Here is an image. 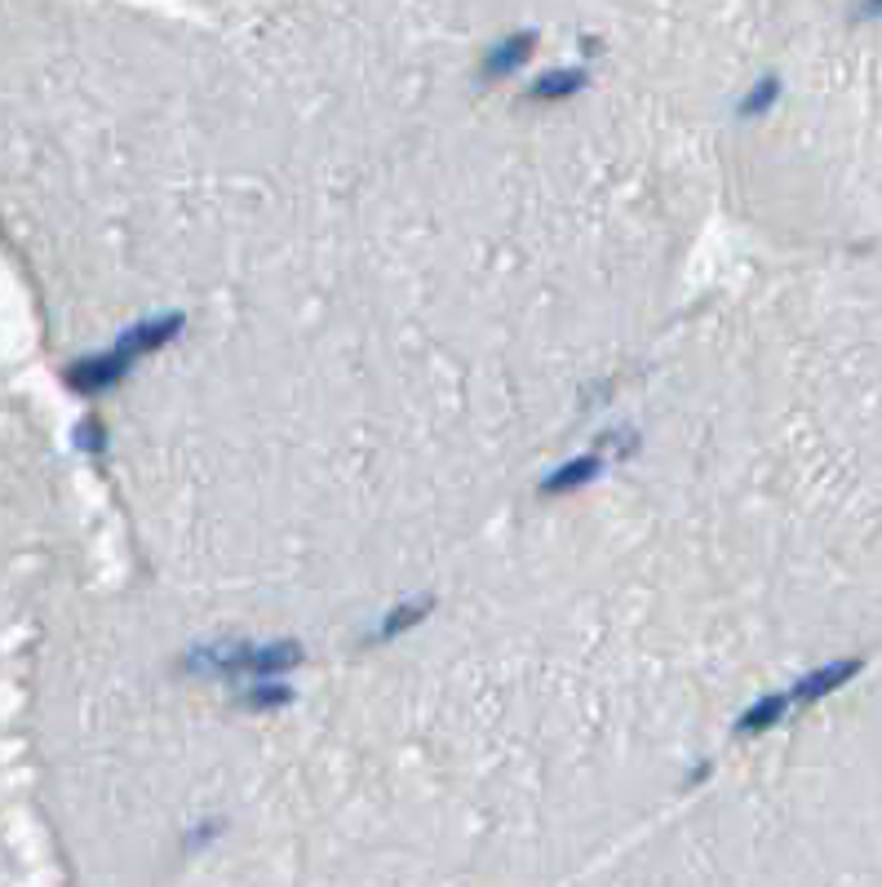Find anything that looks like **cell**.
I'll use <instances>...</instances> for the list:
<instances>
[{
	"label": "cell",
	"mask_w": 882,
	"mask_h": 887,
	"mask_svg": "<svg viewBox=\"0 0 882 887\" xmlns=\"http://www.w3.org/2000/svg\"><path fill=\"white\" fill-rule=\"evenodd\" d=\"M599 470H603V457H599V453L573 457V462H564L559 470H551V475L542 479V493H546V497H564V493H577V488H586L590 479H599Z\"/></svg>",
	"instance_id": "5"
},
{
	"label": "cell",
	"mask_w": 882,
	"mask_h": 887,
	"mask_svg": "<svg viewBox=\"0 0 882 887\" xmlns=\"http://www.w3.org/2000/svg\"><path fill=\"white\" fill-rule=\"evenodd\" d=\"M856 19H882V0H860Z\"/></svg>",
	"instance_id": "12"
},
{
	"label": "cell",
	"mask_w": 882,
	"mask_h": 887,
	"mask_svg": "<svg viewBox=\"0 0 882 887\" xmlns=\"http://www.w3.org/2000/svg\"><path fill=\"white\" fill-rule=\"evenodd\" d=\"M790 710H794V696H790V692H772V696L754 701L745 715L737 720V737H759V733L776 728V724L790 715Z\"/></svg>",
	"instance_id": "6"
},
{
	"label": "cell",
	"mask_w": 882,
	"mask_h": 887,
	"mask_svg": "<svg viewBox=\"0 0 882 887\" xmlns=\"http://www.w3.org/2000/svg\"><path fill=\"white\" fill-rule=\"evenodd\" d=\"M183 315L168 311V315H151V320H138L133 328H124L116 337V346H107L102 355H85V360L67 374V387L80 391V396H98V391H111L116 382L129 378V369L146 355H155L160 346H168L173 337L183 333Z\"/></svg>",
	"instance_id": "1"
},
{
	"label": "cell",
	"mask_w": 882,
	"mask_h": 887,
	"mask_svg": "<svg viewBox=\"0 0 882 887\" xmlns=\"http://www.w3.org/2000/svg\"><path fill=\"white\" fill-rule=\"evenodd\" d=\"M577 89H586V72H568V67H559V72L537 76L533 89H527V98H533V102H564V98H573Z\"/></svg>",
	"instance_id": "7"
},
{
	"label": "cell",
	"mask_w": 882,
	"mask_h": 887,
	"mask_svg": "<svg viewBox=\"0 0 882 887\" xmlns=\"http://www.w3.org/2000/svg\"><path fill=\"white\" fill-rule=\"evenodd\" d=\"M72 444H76L80 453H94V457H102V448H107V431H102V422H98V418H85V422L76 426Z\"/></svg>",
	"instance_id": "11"
},
{
	"label": "cell",
	"mask_w": 882,
	"mask_h": 887,
	"mask_svg": "<svg viewBox=\"0 0 882 887\" xmlns=\"http://www.w3.org/2000/svg\"><path fill=\"white\" fill-rule=\"evenodd\" d=\"M533 50H537V36H533V32H510L505 41H497V45L483 54V76H488V80L514 76L527 58H533Z\"/></svg>",
	"instance_id": "4"
},
{
	"label": "cell",
	"mask_w": 882,
	"mask_h": 887,
	"mask_svg": "<svg viewBox=\"0 0 882 887\" xmlns=\"http://www.w3.org/2000/svg\"><path fill=\"white\" fill-rule=\"evenodd\" d=\"M249 710H284L288 701H293V688L288 683H280V679H253L249 688H244V696H240Z\"/></svg>",
	"instance_id": "9"
},
{
	"label": "cell",
	"mask_w": 882,
	"mask_h": 887,
	"mask_svg": "<svg viewBox=\"0 0 882 887\" xmlns=\"http://www.w3.org/2000/svg\"><path fill=\"white\" fill-rule=\"evenodd\" d=\"M860 674V657H842V661H829V666H820V670H812V674H803L798 683H794V705H812V701H820V696H829V692H838L847 679H856Z\"/></svg>",
	"instance_id": "3"
},
{
	"label": "cell",
	"mask_w": 882,
	"mask_h": 887,
	"mask_svg": "<svg viewBox=\"0 0 882 887\" xmlns=\"http://www.w3.org/2000/svg\"><path fill=\"white\" fill-rule=\"evenodd\" d=\"M776 98H781V80H776V76H763V80H754L750 94L741 98V116H767V111L776 107Z\"/></svg>",
	"instance_id": "10"
},
{
	"label": "cell",
	"mask_w": 882,
	"mask_h": 887,
	"mask_svg": "<svg viewBox=\"0 0 882 887\" xmlns=\"http://www.w3.org/2000/svg\"><path fill=\"white\" fill-rule=\"evenodd\" d=\"M431 608H435V599H431V595H417V599H409V604L391 608V613H386V621L378 626V639L386 643V639H395V635L413 630L417 621H426V617H431Z\"/></svg>",
	"instance_id": "8"
},
{
	"label": "cell",
	"mask_w": 882,
	"mask_h": 887,
	"mask_svg": "<svg viewBox=\"0 0 882 887\" xmlns=\"http://www.w3.org/2000/svg\"><path fill=\"white\" fill-rule=\"evenodd\" d=\"M187 670L196 674H222V679H284L288 670L302 666V648L293 639H271V643H200L183 657Z\"/></svg>",
	"instance_id": "2"
}]
</instances>
